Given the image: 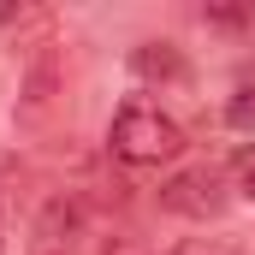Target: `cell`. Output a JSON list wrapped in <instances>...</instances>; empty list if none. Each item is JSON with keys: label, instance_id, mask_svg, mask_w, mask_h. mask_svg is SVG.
<instances>
[{"label": "cell", "instance_id": "3", "mask_svg": "<svg viewBox=\"0 0 255 255\" xmlns=\"http://www.w3.org/2000/svg\"><path fill=\"white\" fill-rule=\"evenodd\" d=\"M54 95H60V54H54V42H42V48H30V60H24L18 113H24V119H42V113L54 107Z\"/></svg>", "mask_w": 255, "mask_h": 255}, {"label": "cell", "instance_id": "1", "mask_svg": "<svg viewBox=\"0 0 255 255\" xmlns=\"http://www.w3.org/2000/svg\"><path fill=\"white\" fill-rule=\"evenodd\" d=\"M107 148L125 166H160V160H178L184 154V125L166 119L148 101H125L113 113V125H107Z\"/></svg>", "mask_w": 255, "mask_h": 255}, {"label": "cell", "instance_id": "8", "mask_svg": "<svg viewBox=\"0 0 255 255\" xmlns=\"http://www.w3.org/2000/svg\"><path fill=\"white\" fill-rule=\"evenodd\" d=\"M226 119H232V125H244V130L255 125V89H238V101L226 107Z\"/></svg>", "mask_w": 255, "mask_h": 255}, {"label": "cell", "instance_id": "6", "mask_svg": "<svg viewBox=\"0 0 255 255\" xmlns=\"http://www.w3.org/2000/svg\"><path fill=\"white\" fill-rule=\"evenodd\" d=\"M60 232H77V208H71V202H54V208L42 214V238H60Z\"/></svg>", "mask_w": 255, "mask_h": 255}, {"label": "cell", "instance_id": "10", "mask_svg": "<svg viewBox=\"0 0 255 255\" xmlns=\"http://www.w3.org/2000/svg\"><path fill=\"white\" fill-rule=\"evenodd\" d=\"M12 18H18V6H0V24H12Z\"/></svg>", "mask_w": 255, "mask_h": 255}, {"label": "cell", "instance_id": "7", "mask_svg": "<svg viewBox=\"0 0 255 255\" xmlns=\"http://www.w3.org/2000/svg\"><path fill=\"white\" fill-rule=\"evenodd\" d=\"M232 178H238V190L255 202V148H244V154L232 160Z\"/></svg>", "mask_w": 255, "mask_h": 255}, {"label": "cell", "instance_id": "5", "mask_svg": "<svg viewBox=\"0 0 255 255\" xmlns=\"http://www.w3.org/2000/svg\"><path fill=\"white\" fill-rule=\"evenodd\" d=\"M172 255H244V244L238 238H184Z\"/></svg>", "mask_w": 255, "mask_h": 255}, {"label": "cell", "instance_id": "9", "mask_svg": "<svg viewBox=\"0 0 255 255\" xmlns=\"http://www.w3.org/2000/svg\"><path fill=\"white\" fill-rule=\"evenodd\" d=\"M107 255H142V250H136L130 238H113V250H107Z\"/></svg>", "mask_w": 255, "mask_h": 255}, {"label": "cell", "instance_id": "2", "mask_svg": "<svg viewBox=\"0 0 255 255\" xmlns=\"http://www.w3.org/2000/svg\"><path fill=\"white\" fill-rule=\"evenodd\" d=\"M160 208L184 214V220H214V214H226V178L214 166H184L160 184Z\"/></svg>", "mask_w": 255, "mask_h": 255}, {"label": "cell", "instance_id": "4", "mask_svg": "<svg viewBox=\"0 0 255 255\" xmlns=\"http://www.w3.org/2000/svg\"><path fill=\"white\" fill-rule=\"evenodd\" d=\"M130 71L148 77V83H184V77H190V65H184V54H178L172 42H142V48H130Z\"/></svg>", "mask_w": 255, "mask_h": 255}]
</instances>
